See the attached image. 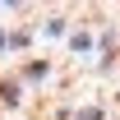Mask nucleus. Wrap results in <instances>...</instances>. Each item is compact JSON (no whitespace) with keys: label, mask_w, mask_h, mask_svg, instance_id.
<instances>
[]
</instances>
